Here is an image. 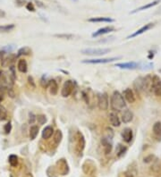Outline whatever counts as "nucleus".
<instances>
[{"instance_id":"f257e3e1","label":"nucleus","mask_w":161,"mask_h":177,"mask_svg":"<svg viewBox=\"0 0 161 177\" xmlns=\"http://www.w3.org/2000/svg\"><path fill=\"white\" fill-rule=\"evenodd\" d=\"M110 106L112 110L114 111H122L124 108L126 107L125 99L124 96L117 90L114 91L111 98H110Z\"/></svg>"},{"instance_id":"f03ea898","label":"nucleus","mask_w":161,"mask_h":177,"mask_svg":"<svg viewBox=\"0 0 161 177\" xmlns=\"http://www.w3.org/2000/svg\"><path fill=\"white\" fill-rule=\"evenodd\" d=\"M88 56H103L110 52V48H84L81 51Z\"/></svg>"},{"instance_id":"7ed1b4c3","label":"nucleus","mask_w":161,"mask_h":177,"mask_svg":"<svg viewBox=\"0 0 161 177\" xmlns=\"http://www.w3.org/2000/svg\"><path fill=\"white\" fill-rule=\"evenodd\" d=\"M73 89H74V84H73V81L68 80V81H65V83L63 85V88H62V90H61L62 97H64V98L69 97L73 93Z\"/></svg>"},{"instance_id":"20e7f679","label":"nucleus","mask_w":161,"mask_h":177,"mask_svg":"<svg viewBox=\"0 0 161 177\" xmlns=\"http://www.w3.org/2000/svg\"><path fill=\"white\" fill-rule=\"evenodd\" d=\"M120 59V57H110V58H97V59H86L83 60V64H108L114 62L116 60Z\"/></svg>"},{"instance_id":"39448f33","label":"nucleus","mask_w":161,"mask_h":177,"mask_svg":"<svg viewBox=\"0 0 161 177\" xmlns=\"http://www.w3.org/2000/svg\"><path fill=\"white\" fill-rule=\"evenodd\" d=\"M108 96L107 93L99 94L98 96V107L100 110H107L108 108Z\"/></svg>"},{"instance_id":"423d86ee","label":"nucleus","mask_w":161,"mask_h":177,"mask_svg":"<svg viewBox=\"0 0 161 177\" xmlns=\"http://www.w3.org/2000/svg\"><path fill=\"white\" fill-rule=\"evenodd\" d=\"M75 139H76V149H78L79 152H82L85 147V140H84L82 133L78 132L76 133Z\"/></svg>"},{"instance_id":"0eeeda50","label":"nucleus","mask_w":161,"mask_h":177,"mask_svg":"<svg viewBox=\"0 0 161 177\" xmlns=\"http://www.w3.org/2000/svg\"><path fill=\"white\" fill-rule=\"evenodd\" d=\"M123 96H124V98H125L128 103L133 104V103L135 102V99H136V98H135V95H134V91H133L132 89H130V88L125 89V90H124V92H123Z\"/></svg>"},{"instance_id":"6e6552de","label":"nucleus","mask_w":161,"mask_h":177,"mask_svg":"<svg viewBox=\"0 0 161 177\" xmlns=\"http://www.w3.org/2000/svg\"><path fill=\"white\" fill-rule=\"evenodd\" d=\"M153 26H154V23H151H151H148V24H145L143 27H142L141 29H139L138 30H136L134 33H133V34H131L130 36H128L127 39H133V38H135V37L141 35V34H143L144 32H146V31H148L149 30H151Z\"/></svg>"},{"instance_id":"1a4fd4ad","label":"nucleus","mask_w":161,"mask_h":177,"mask_svg":"<svg viewBox=\"0 0 161 177\" xmlns=\"http://www.w3.org/2000/svg\"><path fill=\"white\" fill-rule=\"evenodd\" d=\"M139 64L135 62H128V63H119L116 64V67H118L120 69H128V70H134L138 68Z\"/></svg>"},{"instance_id":"9d476101","label":"nucleus","mask_w":161,"mask_h":177,"mask_svg":"<svg viewBox=\"0 0 161 177\" xmlns=\"http://www.w3.org/2000/svg\"><path fill=\"white\" fill-rule=\"evenodd\" d=\"M134 137V133H133V130L131 128H125L122 132V138L123 140L126 142L129 143L132 141Z\"/></svg>"},{"instance_id":"9b49d317","label":"nucleus","mask_w":161,"mask_h":177,"mask_svg":"<svg viewBox=\"0 0 161 177\" xmlns=\"http://www.w3.org/2000/svg\"><path fill=\"white\" fill-rule=\"evenodd\" d=\"M109 117V122L114 127H119L121 124V120L118 116V115L116 112H111L108 116Z\"/></svg>"},{"instance_id":"f8f14e48","label":"nucleus","mask_w":161,"mask_h":177,"mask_svg":"<svg viewBox=\"0 0 161 177\" xmlns=\"http://www.w3.org/2000/svg\"><path fill=\"white\" fill-rule=\"evenodd\" d=\"M133 119H134V113L129 109H125L122 114V122L124 124H129L133 121Z\"/></svg>"},{"instance_id":"ddd939ff","label":"nucleus","mask_w":161,"mask_h":177,"mask_svg":"<svg viewBox=\"0 0 161 177\" xmlns=\"http://www.w3.org/2000/svg\"><path fill=\"white\" fill-rule=\"evenodd\" d=\"M101 144L102 146H104V150H105V153L108 155L111 152L112 150V142H111V140L109 139H107L106 137H103L101 138Z\"/></svg>"},{"instance_id":"4468645a","label":"nucleus","mask_w":161,"mask_h":177,"mask_svg":"<svg viewBox=\"0 0 161 177\" xmlns=\"http://www.w3.org/2000/svg\"><path fill=\"white\" fill-rule=\"evenodd\" d=\"M47 88L49 90V93L52 96H56L57 94V92H58V85H57V82L55 80H49Z\"/></svg>"},{"instance_id":"2eb2a0df","label":"nucleus","mask_w":161,"mask_h":177,"mask_svg":"<svg viewBox=\"0 0 161 177\" xmlns=\"http://www.w3.org/2000/svg\"><path fill=\"white\" fill-rule=\"evenodd\" d=\"M115 30V29L113 27H104V28H101L99 30H98L97 31H95L93 34H92V37L93 38H96V37H99V36H101V35H104V34H107V33H109L111 31Z\"/></svg>"},{"instance_id":"dca6fc26","label":"nucleus","mask_w":161,"mask_h":177,"mask_svg":"<svg viewBox=\"0 0 161 177\" xmlns=\"http://www.w3.org/2000/svg\"><path fill=\"white\" fill-rule=\"evenodd\" d=\"M160 2V0H155V1H153V2H151V3H149V4H145V5H142V6H141V7H139V8H137V9L132 11L131 13H137V12H141V11H143V10L150 9V8H151V7H153V6L157 5Z\"/></svg>"},{"instance_id":"f3484780","label":"nucleus","mask_w":161,"mask_h":177,"mask_svg":"<svg viewBox=\"0 0 161 177\" xmlns=\"http://www.w3.org/2000/svg\"><path fill=\"white\" fill-rule=\"evenodd\" d=\"M54 133V129L52 126H46L43 131H42V133H41V136H42V139L44 140H47L49 139Z\"/></svg>"},{"instance_id":"a211bd4d","label":"nucleus","mask_w":161,"mask_h":177,"mask_svg":"<svg viewBox=\"0 0 161 177\" xmlns=\"http://www.w3.org/2000/svg\"><path fill=\"white\" fill-rule=\"evenodd\" d=\"M91 22H113L115 21L114 19L109 17H93L88 20Z\"/></svg>"},{"instance_id":"6ab92c4d","label":"nucleus","mask_w":161,"mask_h":177,"mask_svg":"<svg viewBox=\"0 0 161 177\" xmlns=\"http://www.w3.org/2000/svg\"><path fill=\"white\" fill-rule=\"evenodd\" d=\"M17 69L21 73H27V71H28V64H27L26 60L20 59L18 61V64H17Z\"/></svg>"},{"instance_id":"aec40b11","label":"nucleus","mask_w":161,"mask_h":177,"mask_svg":"<svg viewBox=\"0 0 161 177\" xmlns=\"http://www.w3.org/2000/svg\"><path fill=\"white\" fill-rule=\"evenodd\" d=\"M39 134V127L37 125H32L30 126V131H29V136H30V139L31 141L35 140L37 138Z\"/></svg>"},{"instance_id":"412c9836","label":"nucleus","mask_w":161,"mask_h":177,"mask_svg":"<svg viewBox=\"0 0 161 177\" xmlns=\"http://www.w3.org/2000/svg\"><path fill=\"white\" fill-rule=\"evenodd\" d=\"M126 151H127V148L126 147H125V146H123L121 144H118V146L116 148V155H117L118 158L123 157L125 154Z\"/></svg>"},{"instance_id":"4be33fe9","label":"nucleus","mask_w":161,"mask_h":177,"mask_svg":"<svg viewBox=\"0 0 161 177\" xmlns=\"http://www.w3.org/2000/svg\"><path fill=\"white\" fill-rule=\"evenodd\" d=\"M152 131L155 135L161 137V122H157L154 124L152 127Z\"/></svg>"},{"instance_id":"5701e85b","label":"nucleus","mask_w":161,"mask_h":177,"mask_svg":"<svg viewBox=\"0 0 161 177\" xmlns=\"http://www.w3.org/2000/svg\"><path fill=\"white\" fill-rule=\"evenodd\" d=\"M62 139H63V133H62V132L60 130L56 131V133L54 134V141H55L56 145H58L61 142Z\"/></svg>"},{"instance_id":"b1692460","label":"nucleus","mask_w":161,"mask_h":177,"mask_svg":"<svg viewBox=\"0 0 161 177\" xmlns=\"http://www.w3.org/2000/svg\"><path fill=\"white\" fill-rule=\"evenodd\" d=\"M14 29V24L0 25V33H6Z\"/></svg>"},{"instance_id":"393cba45","label":"nucleus","mask_w":161,"mask_h":177,"mask_svg":"<svg viewBox=\"0 0 161 177\" xmlns=\"http://www.w3.org/2000/svg\"><path fill=\"white\" fill-rule=\"evenodd\" d=\"M31 52L30 48L28 47H21L19 50H18V54H17V56H28L30 55Z\"/></svg>"},{"instance_id":"a878e982","label":"nucleus","mask_w":161,"mask_h":177,"mask_svg":"<svg viewBox=\"0 0 161 177\" xmlns=\"http://www.w3.org/2000/svg\"><path fill=\"white\" fill-rule=\"evenodd\" d=\"M114 135H115V133L113 131L112 128L110 127H107L105 129V133H104V137H106L107 139H109V140H112L114 138Z\"/></svg>"},{"instance_id":"bb28decb","label":"nucleus","mask_w":161,"mask_h":177,"mask_svg":"<svg viewBox=\"0 0 161 177\" xmlns=\"http://www.w3.org/2000/svg\"><path fill=\"white\" fill-rule=\"evenodd\" d=\"M8 161L13 167H15L18 165V157L16 155H10L8 158Z\"/></svg>"},{"instance_id":"cd10ccee","label":"nucleus","mask_w":161,"mask_h":177,"mask_svg":"<svg viewBox=\"0 0 161 177\" xmlns=\"http://www.w3.org/2000/svg\"><path fill=\"white\" fill-rule=\"evenodd\" d=\"M9 78L11 79L12 83L14 82L15 79H16V75H15V70H14V66L11 65L9 68Z\"/></svg>"},{"instance_id":"c85d7f7f","label":"nucleus","mask_w":161,"mask_h":177,"mask_svg":"<svg viewBox=\"0 0 161 177\" xmlns=\"http://www.w3.org/2000/svg\"><path fill=\"white\" fill-rule=\"evenodd\" d=\"M36 121H38V124H39L43 125V124H45L47 123V117H46L45 115H39V116H37V120Z\"/></svg>"},{"instance_id":"c756f323","label":"nucleus","mask_w":161,"mask_h":177,"mask_svg":"<svg viewBox=\"0 0 161 177\" xmlns=\"http://www.w3.org/2000/svg\"><path fill=\"white\" fill-rule=\"evenodd\" d=\"M7 118V111L4 107L0 105V120H5Z\"/></svg>"},{"instance_id":"7c9ffc66","label":"nucleus","mask_w":161,"mask_h":177,"mask_svg":"<svg viewBox=\"0 0 161 177\" xmlns=\"http://www.w3.org/2000/svg\"><path fill=\"white\" fill-rule=\"evenodd\" d=\"M152 91H153V93L156 95V96H158V97H161V81L159 82V84L158 85H156L152 90H151Z\"/></svg>"},{"instance_id":"2f4dec72","label":"nucleus","mask_w":161,"mask_h":177,"mask_svg":"<svg viewBox=\"0 0 161 177\" xmlns=\"http://www.w3.org/2000/svg\"><path fill=\"white\" fill-rule=\"evenodd\" d=\"M55 37L59 38V39H71L72 38H73V34H56Z\"/></svg>"},{"instance_id":"473e14b6","label":"nucleus","mask_w":161,"mask_h":177,"mask_svg":"<svg viewBox=\"0 0 161 177\" xmlns=\"http://www.w3.org/2000/svg\"><path fill=\"white\" fill-rule=\"evenodd\" d=\"M4 133L5 134H9L12 131V124H11V122H8L6 124H4Z\"/></svg>"},{"instance_id":"72a5a7b5","label":"nucleus","mask_w":161,"mask_h":177,"mask_svg":"<svg viewBox=\"0 0 161 177\" xmlns=\"http://www.w3.org/2000/svg\"><path fill=\"white\" fill-rule=\"evenodd\" d=\"M48 81H49L47 80L46 76L43 75L42 78H41V80H40V84H41V86H42L43 88H47V86H48Z\"/></svg>"},{"instance_id":"f704fd0d","label":"nucleus","mask_w":161,"mask_h":177,"mask_svg":"<svg viewBox=\"0 0 161 177\" xmlns=\"http://www.w3.org/2000/svg\"><path fill=\"white\" fill-rule=\"evenodd\" d=\"M37 120V116H35L33 113H30L29 114V123L30 124H34V122Z\"/></svg>"},{"instance_id":"c9c22d12","label":"nucleus","mask_w":161,"mask_h":177,"mask_svg":"<svg viewBox=\"0 0 161 177\" xmlns=\"http://www.w3.org/2000/svg\"><path fill=\"white\" fill-rule=\"evenodd\" d=\"M26 8H27L29 11H31V12H34V11H35V7L33 6V4H32V3H30V2L27 4Z\"/></svg>"},{"instance_id":"e433bc0d","label":"nucleus","mask_w":161,"mask_h":177,"mask_svg":"<svg viewBox=\"0 0 161 177\" xmlns=\"http://www.w3.org/2000/svg\"><path fill=\"white\" fill-rule=\"evenodd\" d=\"M28 81H29V83H30L33 88L36 87V84H35V82H34V80H33V78H32L31 76H29V77H28Z\"/></svg>"},{"instance_id":"4c0bfd02","label":"nucleus","mask_w":161,"mask_h":177,"mask_svg":"<svg viewBox=\"0 0 161 177\" xmlns=\"http://www.w3.org/2000/svg\"><path fill=\"white\" fill-rule=\"evenodd\" d=\"M6 90H7V93H8V95H9V96L11 97V98H13V97H14V92H13V89H12V88H9V87H8V88H7Z\"/></svg>"},{"instance_id":"58836bf2","label":"nucleus","mask_w":161,"mask_h":177,"mask_svg":"<svg viewBox=\"0 0 161 177\" xmlns=\"http://www.w3.org/2000/svg\"><path fill=\"white\" fill-rule=\"evenodd\" d=\"M152 158H153V156L151 155V156H149V157H147V158H144V162L145 163H149V162H151L152 160Z\"/></svg>"},{"instance_id":"ea45409f","label":"nucleus","mask_w":161,"mask_h":177,"mask_svg":"<svg viewBox=\"0 0 161 177\" xmlns=\"http://www.w3.org/2000/svg\"><path fill=\"white\" fill-rule=\"evenodd\" d=\"M4 15H5V13H4V11L0 10V18H3V17H4Z\"/></svg>"},{"instance_id":"a19ab883","label":"nucleus","mask_w":161,"mask_h":177,"mask_svg":"<svg viewBox=\"0 0 161 177\" xmlns=\"http://www.w3.org/2000/svg\"><path fill=\"white\" fill-rule=\"evenodd\" d=\"M74 1H76V2H77V1H78V0H74Z\"/></svg>"},{"instance_id":"79ce46f5","label":"nucleus","mask_w":161,"mask_h":177,"mask_svg":"<svg viewBox=\"0 0 161 177\" xmlns=\"http://www.w3.org/2000/svg\"><path fill=\"white\" fill-rule=\"evenodd\" d=\"M0 102H1V101H0Z\"/></svg>"}]
</instances>
